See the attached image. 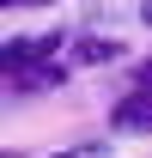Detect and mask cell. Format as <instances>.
Returning a JSON list of instances; mask_svg holds the SVG:
<instances>
[{
  "mask_svg": "<svg viewBox=\"0 0 152 158\" xmlns=\"http://www.w3.org/2000/svg\"><path fill=\"white\" fill-rule=\"evenodd\" d=\"M6 91L19 98H37V91H55L79 67H103V61H122V43L116 37H85V31H31V37H6Z\"/></svg>",
  "mask_w": 152,
  "mask_h": 158,
  "instance_id": "6da1fadb",
  "label": "cell"
},
{
  "mask_svg": "<svg viewBox=\"0 0 152 158\" xmlns=\"http://www.w3.org/2000/svg\"><path fill=\"white\" fill-rule=\"evenodd\" d=\"M110 128L116 134H152V91H122V98L110 103Z\"/></svg>",
  "mask_w": 152,
  "mask_h": 158,
  "instance_id": "7a4b0ae2",
  "label": "cell"
},
{
  "mask_svg": "<svg viewBox=\"0 0 152 158\" xmlns=\"http://www.w3.org/2000/svg\"><path fill=\"white\" fill-rule=\"evenodd\" d=\"M49 158H116V146L110 140H79V146H61V152H49Z\"/></svg>",
  "mask_w": 152,
  "mask_h": 158,
  "instance_id": "3957f363",
  "label": "cell"
},
{
  "mask_svg": "<svg viewBox=\"0 0 152 158\" xmlns=\"http://www.w3.org/2000/svg\"><path fill=\"white\" fill-rule=\"evenodd\" d=\"M128 91H152V55L134 67V79H128Z\"/></svg>",
  "mask_w": 152,
  "mask_h": 158,
  "instance_id": "277c9868",
  "label": "cell"
},
{
  "mask_svg": "<svg viewBox=\"0 0 152 158\" xmlns=\"http://www.w3.org/2000/svg\"><path fill=\"white\" fill-rule=\"evenodd\" d=\"M140 24H146V31H152V6H140Z\"/></svg>",
  "mask_w": 152,
  "mask_h": 158,
  "instance_id": "5b68a950",
  "label": "cell"
}]
</instances>
